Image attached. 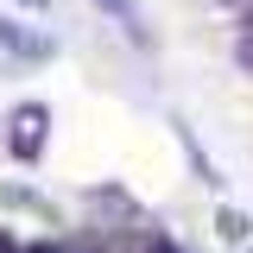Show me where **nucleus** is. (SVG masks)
Wrapping results in <instances>:
<instances>
[{
  "label": "nucleus",
  "instance_id": "nucleus-4",
  "mask_svg": "<svg viewBox=\"0 0 253 253\" xmlns=\"http://www.w3.org/2000/svg\"><path fill=\"white\" fill-rule=\"evenodd\" d=\"M26 253H63V247H57V241H38V247H26Z\"/></svg>",
  "mask_w": 253,
  "mask_h": 253
},
{
  "label": "nucleus",
  "instance_id": "nucleus-6",
  "mask_svg": "<svg viewBox=\"0 0 253 253\" xmlns=\"http://www.w3.org/2000/svg\"><path fill=\"white\" fill-rule=\"evenodd\" d=\"M152 253H177V247H171V241H152Z\"/></svg>",
  "mask_w": 253,
  "mask_h": 253
},
{
  "label": "nucleus",
  "instance_id": "nucleus-3",
  "mask_svg": "<svg viewBox=\"0 0 253 253\" xmlns=\"http://www.w3.org/2000/svg\"><path fill=\"white\" fill-rule=\"evenodd\" d=\"M101 6H108V13H114V19H121V26L133 32L139 44H146V19H139V0H101Z\"/></svg>",
  "mask_w": 253,
  "mask_h": 253
},
{
  "label": "nucleus",
  "instance_id": "nucleus-8",
  "mask_svg": "<svg viewBox=\"0 0 253 253\" xmlns=\"http://www.w3.org/2000/svg\"><path fill=\"white\" fill-rule=\"evenodd\" d=\"M26 6H44V0H26Z\"/></svg>",
  "mask_w": 253,
  "mask_h": 253
},
{
  "label": "nucleus",
  "instance_id": "nucleus-2",
  "mask_svg": "<svg viewBox=\"0 0 253 253\" xmlns=\"http://www.w3.org/2000/svg\"><path fill=\"white\" fill-rule=\"evenodd\" d=\"M0 44H6V51H26V57H44V51H51L44 38H32V32H19V26H13V19L0 26Z\"/></svg>",
  "mask_w": 253,
  "mask_h": 253
},
{
  "label": "nucleus",
  "instance_id": "nucleus-1",
  "mask_svg": "<svg viewBox=\"0 0 253 253\" xmlns=\"http://www.w3.org/2000/svg\"><path fill=\"white\" fill-rule=\"evenodd\" d=\"M44 121H51L44 101H26V108L13 114V126H6V146H13L19 158H38V152H44Z\"/></svg>",
  "mask_w": 253,
  "mask_h": 253
},
{
  "label": "nucleus",
  "instance_id": "nucleus-7",
  "mask_svg": "<svg viewBox=\"0 0 253 253\" xmlns=\"http://www.w3.org/2000/svg\"><path fill=\"white\" fill-rule=\"evenodd\" d=\"M241 26H247V32H253V13H247V19H241Z\"/></svg>",
  "mask_w": 253,
  "mask_h": 253
},
{
  "label": "nucleus",
  "instance_id": "nucleus-5",
  "mask_svg": "<svg viewBox=\"0 0 253 253\" xmlns=\"http://www.w3.org/2000/svg\"><path fill=\"white\" fill-rule=\"evenodd\" d=\"M0 253H19V247H13V234H0Z\"/></svg>",
  "mask_w": 253,
  "mask_h": 253
}]
</instances>
